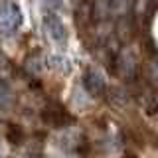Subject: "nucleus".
<instances>
[{"label":"nucleus","instance_id":"nucleus-1","mask_svg":"<svg viewBox=\"0 0 158 158\" xmlns=\"http://www.w3.org/2000/svg\"><path fill=\"white\" fill-rule=\"evenodd\" d=\"M22 22V12L14 2H4L0 6V30L4 36H12Z\"/></svg>","mask_w":158,"mask_h":158},{"label":"nucleus","instance_id":"nucleus-3","mask_svg":"<svg viewBox=\"0 0 158 158\" xmlns=\"http://www.w3.org/2000/svg\"><path fill=\"white\" fill-rule=\"evenodd\" d=\"M85 85L91 93H99L103 87H105V79H103V75L97 71V69H89L87 75H85Z\"/></svg>","mask_w":158,"mask_h":158},{"label":"nucleus","instance_id":"nucleus-4","mask_svg":"<svg viewBox=\"0 0 158 158\" xmlns=\"http://www.w3.org/2000/svg\"><path fill=\"white\" fill-rule=\"evenodd\" d=\"M103 2H105L109 14H125L128 6V0H103Z\"/></svg>","mask_w":158,"mask_h":158},{"label":"nucleus","instance_id":"nucleus-5","mask_svg":"<svg viewBox=\"0 0 158 158\" xmlns=\"http://www.w3.org/2000/svg\"><path fill=\"white\" fill-rule=\"evenodd\" d=\"M44 8H46V12H56V10L63 4V0H42Z\"/></svg>","mask_w":158,"mask_h":158},{"label":"nucleus","instance_id":"nucleus-2","mask_svg":"<svg viewBox=\"0 0 158 158\" xmlns=\"http://www.w3.org/2000/svg\"><path fill=\"white\" fill-rule=\"evenodd\" d=\"M44 28H46L49 40L57 46H63L67 42V28L63 26L61 18L56 12H46L44 14Z\"/></svg>","mask_w":158,"mask_h":158}]
</instances>
